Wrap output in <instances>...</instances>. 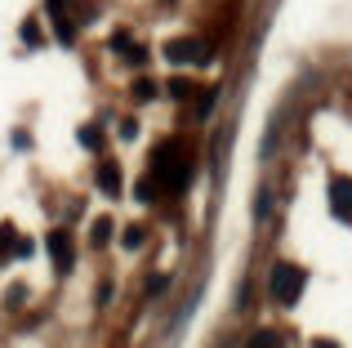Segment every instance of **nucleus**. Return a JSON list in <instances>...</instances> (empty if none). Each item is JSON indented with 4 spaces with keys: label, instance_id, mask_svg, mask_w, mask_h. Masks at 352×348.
Instances as JSON below:
<instances>
[{
    "label": "nucleus",
    "instance_id": "1",
    "mask_svg": "<svg viewBox=\"0 0 352 348\" xmlns=\"http://www.w3.org/2000/svg\"><path fill=\"white\" fill-rule=\"evenodd\" d=\"M303 286H308V272H303L299 263H272V272H267V290H272L276 304L290 308L294 299L303 295Z\"/></svg>",
    "mask_w": 352,
    "mask_h": 348
},
{
    "label": "nucleus",
    "instance_id": "2",
    "mask_svg": "<svg viewBox=\"0 0 352 348\" xmlns=\"http://www.w3.org/2000/svg\"><path fill=\"white\" fill-rule=\"evenodd\" d=\"M330 210H335L344 224H352V179H330Z\"/></svg>",
    "mask_w": 352,
    "mask_h": 348
},
{
    "label": "nucleus",
    "instance_id": "3",
    "mask_svg": "<svg viewBox=\"0 0 352 348\" xmlns=\"http://www.w3.org/2000/svg\"><path fill=\"white\" fill-rule=\"evenodd\" d=\"M165 58L170 63H206L210 50L201 41H174V45H165Z\"/></svg>",
    "mask_w": 352,
    "mask_h": 348
},
{
    "label": "nucleus",
    "instance_id": "4",
    "mask_svg": "<svg viewBox=\"0 0 352 348\" xmlns=\"http://www.w3.org/2000/svg\"><path fill=\"white\" fill-rule=\"evenodd\" d=\"M50 14H54V27H58V36H63V45L76 36V27L67 23V0H50Z\"/></svg>",
    "mask_w": 352,
    "mask_h": 348
},
{
    "label": "nucleus",
    "instance_id": "5",
    "mask_svg": "<svg viewBox=\"0 0 352 348\" xmlns=\"http://www.w3.org/2000/svg\"><path fill=\"white\" fill-rule=\"evenodd\" d=\"M50 250H54V268L67 272V268H72V246H67V237L54 232V237H50Z\"/></svg>",
    "mask_w": 352,
    "mask_h": 348
},
{
    "label": "nucleus",
    "instance_id": "6",
    "mask_svg": "<svg viewBox=\"0 0 352 348\" xmlns=\"http://www.w3.org/2000/svg\"><path fill=\"white\" fill-rule=\"evenodd\" d=\"M98 183H103L107 197H116V192H120V170H116V161H103V170H98Z\"/></svg>",
    "mask_w": 352,
    "mask_h": 348
},
{
    "label": "nucleus",
    "instance_id": "7",
    "mask_svg": "<svg viewBox=\"0 0 352 348\" xmlns=\"http://www.w3.org/2000/svg\"><path fill=\"white\" fill-rule=\"evenodd\" d=\"M245 348H281V335L276 331H258V335H250Z\"/></svg>",
    "mask_w": 352,
    "mask_h": 348
},
{
    "label": "nucleus",
    "instance_id": "8",
    "mask_svg": "<svg viewBox=\"0 0 352 348\" xmlns=\"http://www.w3.org/2000/svg\"><path fill=\"white\" fill-rule=\"evenodd\" d=\"M267 210H272V192H258V201H254V219H258V224H267Z\"/></svg>",
    "mask_w": 352,
    "mask_h": 348
},
{
    "label": "nucleus",
    "instance_id": "9",
    "mask_svg": "<svg viewBox=\"0 0 352 348\" xmlns=\"http://www.w3.org/2000/svg\"><path fill=\"white\" fill-rule=\"evenodd\" d=\"M80 143H85L89 152H98V148H103V134H98L94 125H85V130H80Z\"/></svg>",
    "mask_w": 352,
    "mask_h": 348
},
{
    "label": "nucleus",
    "instance_id": "10",
    "mask_svg": "<svg viewBox=\"0 0 352 348\" xmlns=\"http://www.w3.org/2000/svg\"><path fill=\"white\" fill-rule=\"evenodd\" d=\"M120 246H125V250H134V246H143V232H138V228H125V232H120Z\"/></svg>",
    "mask_w": 352,
    "mask_h": 348
},
{
    "label": "nucleus",
    "instance_id": "11",
    "mask_svg": "<svg viewBox=\"0 0 352 348\" xmlns=\"http://www.w3.org/2000/svg\"><path fill=\"white\" fill-rule=\"evenodd\" d=\"M107 237H112V219H98V228H94V246H98V241H107Z\"/></svg>",
    "mask_w": 352,
    "mask_h": 348
},
{
    "label": "nucleus",
    "instance_id": "12",
    "mask_svg": "<svg viewBox=\"0 0 352 348\" xmlns=\"http://www.w3.org/2000/svg\"><path fill=\"white\" fill-rule=\"evenodd\" d=\"M312 348H339L335 340H312Z\"/></svg>",
    "mask_w": 352,
    "mask_h": 348
}]
</instances>
